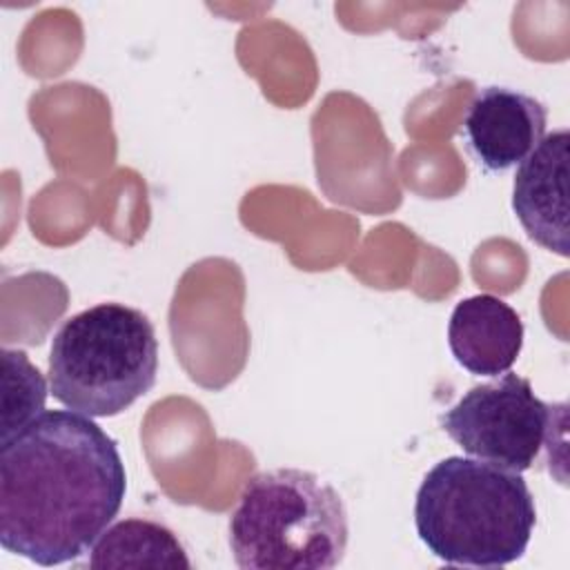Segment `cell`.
I'll return each instance as SVG.
<instances>
[{
	"instance_id": "obj_2",
	"label": "cell",
	"mask_w": 570,
	"mask_h": 570,
	"mask_svg": "<svg viewBox=\"0 0 570 570\" xmlns=\"http://www.w3.org/2000/svg\"><path fill=\"white\" fill-rule=\"evenodd\" d=\"M534 523V497L521 472L481 459L448 456L416 490V534L450 566H508L523 557Z\"/></svg>"
},
{
	"instance_id": "obj_4",
	"label": "cell",
	"mask_w": 570,
	"mask_h": 570,
	"mask_svg": "<svg viewBox=\"0 0 570 570\" xmlns=\"http://www.w3.org/2000/svg\"><path fill=\"white\" fill-rule=\"evenodd\" d=\"M47 374L53 399L67 410L116 416L156 383V330L147 314L125 303L87 307L53 334Z\"/></svg>"
},
{
	"instance_id": "obj_3",
	"label": "cell",
	"mask_w": 570,
	"mask_h": 570,
	"mask_svg": "<svg viewBox=\"0 0 570 570\" xmlns=\"http://www.w3.org/2000/svg\"><path fill=\"white\" fill-rule=\"evenodd\" d=\"M347 537L341 494L298 468L254 474L229 514V548L243 570H330Z\"/></svg>"
},
{
	"instance_id": "obj_8",
	"label": "cell",
	"mask_w": 570,
	"mask_h": 570,
	"mask_svg": "<svg viewBox=\"0 0 570 570\" xmlns=\"http://www.w3.org/2000/svg\"><path fill=\"white\" fill-rule=\"evenodd\" d=\"M448 345L456 363L470 374H505L521 354V316L494 294L459 301L448 323Z\"/></svg>"
},
{
	"instance_id": "obj_6",
	"label": "cell",
	"mask_w": 570,
	"mask_h": 570,
	"mask_svg": "<svg viewBox=\"0 0 570 570\" xmlns=\"http://www.w3.org/2000/svg\"><path fill=\"white\" fill-rule=\"evenodd\" d=\"M548 109L510 87H483L463 118V140L488 171H508L525 160L546 136Z\"/></svg>"
},
{
	"instance_id": "obj_9",
	"label": "cell",
	"mask_w": 570,
	"mask_h": 570,
	"mask_svg": "<svg viewBox=\"0 0 570 570\" xmlns=\"http://www.w3.org/2000/svg\"><path fill=\"white\" fill-rule=\"evenodd\" d=\"M89 568H191L178 537L149 519H125L94 543Z\"/></svg>"
},
{
	"instance_id": "obj_10",
	"label": "cell",
	"mask_w": 570,
	"mask_h": 570,
	"mask_svg": "<svg viewBox=\"0 0 570 570\" xmlns=\"http://www.w3.org/2000/svg\"><path fill=\"white\" fill-rule=\"evenodd\" d=\"M2 441L22 430L40 412H45L47 383L45 376L24 352L2 350Z\"/></svg>"
},
{
	"instance_id": "obj_7",
	"label": "cell",
	"mask_w": 570,
	"mask_h": 570,
	"mask_svg": "<svg viewBox=\"0 0 570 570\" xmlns=\"http://www.w3.org/2000/svg\"><path fill=\"white\" fill-rule=\"evenodd\" d=\"M568 129L546 134L519 163L512 209L525 234L559 256H568Z\"/></svg>"
},
{
	"instance_id": "obj_5",
	"label": "cell",
	"mask_w": 570,
	"mask_h": 570,
	"mask_svg": "<svg viewBox=\"0 0 570 570\" xmlns=\"http://www.w3.org/2000/svg\"><path fill=\"white\" fill-rule=\"evenodd\" d=\"M494 379L470 387L439 416V423L463 452L512 472H525L546 443L552 448L557 405L541 401L530 381L510 370Z\"/></svg>"
},
{
	"instance_id": "obj_1",
	"label": "cell",
	"mask_w": 570,
	"mask_h": 570,
	"mask_svg": "<svg viewBox=\"0 0 570 570\" xmlns=\"http://www.w3.org/2000/svg\"><path fill=\"white\" fill-rule=\"evenodd\" d=\"M118 443L87 414L45 410L0 452V541L38 566L89 552L122 508Z\"/></svg>"
}]
</instances>
